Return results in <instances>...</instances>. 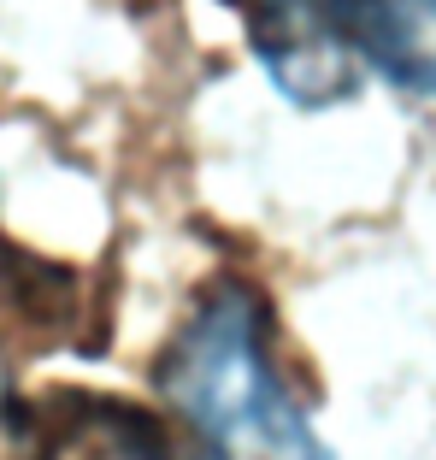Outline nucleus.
<instances>
[{"label": "nucleus", "mask_w": 436, "mask_h": 460, "mask_svg": "<svg viewBox=\"0 0 436 460\" xmlns=\"http://www.w3.org/2000/svg\"><path fill=\"white\" fill-rule=\"evenodd\" d=\"M342 48L413 95H436V0H330Z\"/></svg>", "instance_id": "nucleus-5"}, {"label": "nucleus", "mask_w": 436, "mask_h": 460, "mask_svg": "<svg viewBox=\"0 0 436 460\" xmlns=\"http://www.w3.org/2000/svg\"><path fill=\"white\" fill-rule=\"evenodd\" d=\"M160 395L213 460H330L272 360V313L242 278H218L160 360Z\"/></svg>", "instance_id": "nucleus-1"}, {"label": "nucleus", "mask_w": 436, "mask_h": 460, "mask_svg": "<svg viewBox=\"0 0 436 460\" xmlns=\"http://www.w3.org/2000/svg\"><path fill=\"white\" fill-rule=\"evenodd\" d=\"M83 319H89L83 271L54 266V260L18 248L13 236H0V342H13V349L83 342Z\"/></svg>", "instance_id": "nucleus-4"}, {"label": "nucleus", "mask_w": 436, "mask_h": 460, "mask_svg": "<svg viewBox=\"0 0 436 460\" xmlns=\"http://www.w3.org/2000/svg\"><path fill=\"white\" fill-rule=\"evenodd\" d=\"M30 460H183L153 413L118 395H41L18 413Z\"/></svg>", "instance_id": "nucleus-3"}, {"label": "nucleus", "mask_w": 436, "mask_h": 460, "mask_svg": "<svg viewBox=\"0 0 436 460\" xmlns=\"http://www.w3.org/2000/svg\"><path fill=\"white\" fill-rule=\"evenodd\" d=\"M224 6L248 24L259 66L272 71V83L289 101L330 107V101H342L354 89L330 0H224Z\"/></svg>", "instance_id": "nucleus-2"}]
</instances>
